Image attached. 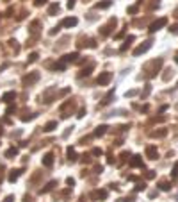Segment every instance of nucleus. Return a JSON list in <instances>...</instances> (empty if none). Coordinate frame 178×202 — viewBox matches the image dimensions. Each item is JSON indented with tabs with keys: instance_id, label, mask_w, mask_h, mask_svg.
Returning <instances> with one entry per match:
<instances>
[{
	"instance_id": "nucleus-15",
	"label": "nucleus",
	"mask_w": 178,
	"mask_h": 202,
	"mask_svg": "<svg viewBox=\"0 0 178 202\" xmlns=\"http://www.w3.org/2000/svg\"><path fill=\"white\" fill-rule=\"evenodd\" d=\"M14 156H18V148L16 147H11L7 152H6V158H9V159H13Z\"/></svg>"
},
{
	"instance_id": "nucleus-3",
	"label": "nucleus",
	"mask_w": 178,
	"mask_h": 202,
	"mask_svg": "<svg viewBox=\"0 0 178 202\" xmlns=\"http://www.w3.org/2000/svg\"><path fill=\"white\" fill-rule=\"evenodd\" d=\"M167 24V20L166 18H160V20H157V21H153V24L150 25V32H155V31H159L160 27H164Z\"/></svg>"
},
{
	"instance_id": "nucleus-2",
	"label": "nucleus",
	"mask_w": 178,
	"mask_h": 202,
	"mask_svg": "<svg viewBox=\"0 0 178 202\" xmlns=\"http://www.w3.org/2000/svg\"><path fill=\"white\" fill-rule=\"evenodd\" d=\"M37 81H39V74H37V72H32V74H29V75L23 77V84H25V86H32V84L37 82Z\"/></svg>"
},
{
	"instance_id": "nucleus-22",
	"label": "nucleus",
	"mask_w": 178,
	"mask_h": 202,
	"mask_svg": "<svg viewBox=\"0 0 178 202\" xmlns=\"http://www.w3.org/2000/svg\"><path fill=\"white\" fill-rule=\"evenodd\" d=\"M54 186H55V181H52V183H48V184H47V188H43V190H41V193H47V191H50V190H52Z\"/></svg>"
},
{
	"instance_id": "nucleus-16",
	"label": "nucleus",
	"mask_w": 178,
	"mask_h": 202,
	"mask_svg": "<svg viewBox=\"0 0 178 202\" xmlns=\"http://www.w3.org/2000/svg\"><path fill=\"white\" fill-rule=\"evenodd\" d=\"M54 129H57V122H48L47 125L43 127V131H47V132H52Z\"/></svg>"
},
{
	"instance_id": "nucleus-21",
	"label": "nucleus",
	"mask_w": 178,
	"mask_h": 202,
	"mask_svg": "<svg viewBox=\"0 0 178 202\" xmlns=\"http://www.w3.org/2000/svg\"><path fill=\"white\" fill-rule=\"evenodd\" d=\"M132 41H134V36H130V38H128V39L125 41V45H123V47H121V52H125V50H126V49L130 47V43H132Z\"/></svg>"
},
{
	"instance_id": "nucleus-1",
	"label": "nucleus",
	"mask_w": 178,
	"mask_h": 202,
	"mask_svg": "<svg viewBox=\"0 0 178 202\" xmlns=\"http://www.w3.org/2000/svg\"><path fill=\"white\" fill-rule=\"evenodd\" d=\"M110 79H112V74H110V72H102V74L98 75L96 82H98L100 86H107V84L110 82Z\"/></svg>"
},
{
	"instance_id": "nucleus-13",
	"label": "nucleus",
	"mask_w": 178,
	"mask_h": 202,
	"mask_svg": "<svg viewBox=\"0 0 178 202\" xmlns=\"http://www.w3.org/2000/svg\"><path fill=\"white\" fill-rule=\"evenodd\" d=\"M20 175H21V170H11V173H9V181H11V183H14Z\"/></svg>"
},
{
	"instance_id": "nucleus-9",
	"label": "nucleus",
	"mask_w": 178,
	"mask_h": 202,
	"mask_svg": "<svg viewBox=\"0 0 178 202\" xmlns=\"http://www.w3.org/2000/svg\"><path fill=\"white\" fill-rule=\"evenodd\" d=\"M14 99H16V93H14V91H7V93H4V95H2V102H6V104L13 102Z\"/></svg>"
},
{
	"instance_id": "nucleus-43",
	"label": "nucleus",
	"mask_w": 178,
	"mask_h": 202,
	"mask_svg": "<svg viewBox=\"0 0 178 202\" xmlns=\"http://www.w3.org/2000/svg\"><path fill=\"white\" fill-rule=\"evenodd\" d=\"M80 202H85V200H84V198H82V200H80Z\"/></svg>"
},
{
	"instance_id": "nucleus-41",
	"label": "nucleus",
	"mask_w": 178,
	"mask_h": 202,
	"mask_svg": "<svg viewBox=\"0 0 178 202\" xmlns=\"http://www.w3.org/2000/svg\"><path fill=\"white\" fill-rule=\"evenodd\" d=\"M176 63H178V54H176Z\"/></svg>"
},
{
	"instance_id": "nucleus-31",
	"label": "nucleus",
	"mask_w": 178,
	"mask_h": 202,
	"mask_svg": "<svg viewBox=\"0 0 178 202\" xmlns=\"http://www.w3.org/2000/svg\"><path fill=\"white\" fill-rule=\"evenodd\" d=\"M66 183H68L70 186H73V184H75V181H73V179H71V177H68V179H66Z\"/></svg>"
},
{
	"instance_id": "nucleus-6",
	"label": "nucleus",
	"mask_w": 178,
	"mask_h": 202,
	"mask_svg": "<svg viewBox=\"0 0 178 202\" xmlns=\"http://www.w3.org/2000/svg\"><path fill=\"white\" fill-rule=\"evenodd\" d=\"M146 156H148L150 159H157V156H159V152H157V147H153V145L146 147Z\"/></svg>"
},
{
	"instance_id": "nucleus-23",
	"label": "nucleus",
	"mask_w": 178,
	"mask_h": 202,
	"mask_svg": "<svg viewBox=\"0 0 178 202\" xmlns=\"http://www.w3.org/2000/svg\"><path fill=\"white\" fill-rule=\"evenodd\" d=\"M159 186H160V190H169V188H171L167 181H162V183H159Z\"/></svg>"
},
{
	"instance_id": "nucleus-34",
	"label": "nucleus",
	"mask_w": 178,
	"mask_h": 202,
	"mask_svg": "<svg viewBox=\"0 0 178 202\" xmlns=\"http://www.w3.org/2000/svg\"><path fill=\"white\" fill-rule=\"evenodd\" d=\"M93 154H95V156H100V154H102V150H100V148H95V150H93Z\"/></svg>"
},
{
	"instance_id": "nucleus-7",
	"label": "nucleus",
	"mask_w": 178,
	"mask_h": 202,
	"mask_svg": "<svg viewBox=\"0 0 178 202\" xmlns=\"http://www.w3.org/2000/svg\"><path fill=\"white\" fill-rule=\"evenodd\" d=\"M105 197H107V191H105V190H96V191L91 193V198H93V200H100V198L103 200Z\"/></svg>"
},
{
	"instance_id": "nucleus-19",
	"label": "nucleus",
	"mask_w": 178,
	"mask_h": 202,
	"mask_svg": "<svg viewBox=\"0 0 178 202\" xmlns=\"http://www.w3.org/2000/svg\"><path fill=\"white\" fill-rule=\"evenodd\" d=\"M55 13H59V4H52L48 7V14H55Z\"/></svg>"
},
{
	"instance_id": "nucleus-20",
	"label": "nucleus",
	"mask_w": 178,
	"mask_h": 202,
	"mask_svg": "<svg viewBox=\"0 0 178 202\" xmlns=\"http://www.w3.org/2000/svg\"><path fill=\"white\" fill-rule=\"evenodd\" d=\"M151 136L153 138H162V136H166V131H153Z\"/></svg>"
},
{
	"instance_id": "nucleus-27",
	"label": "nucleus",
	"mask_w": 178,
	"mask_h": 202,
	"mask_svg": "<svg viewBox=\"0 0 178 202\" xmlns=\"http://www.w3.org/2000/svg\"><path fill=\"white\" fill-rule=\"evenodd\" d=\"M169 32H173V34H178V24H176V25H173V27L169 29Z\"/></svg>"
},
{
	"instance_id": "nucleus-37",
	"label": "nucleus",
	"mask_w": 178,
	"mask_h": 202,
	"mask_svg": "<svg viewBox=\"0 0 178 202\" xmlns=\"http://www.w3.org/2000/svg\"><path fill=\"white\" fill-rule=\"evenodd\" d=\"M73 6H75V0H70V2H68V7H70V9H71V7H73Z\"/></svg>"
},
{
	"instance_id": "nucleus-29",
	"label": "nucleus",
	"mask_w": 178,
	"mask_h": 202,
	"mask_svg": "<svg viewBox=\"0 0 178 202\" xmlns=\"http://www.w3.org/2000/svg\"><path fill=\"white\" fill-rule=\"evenodd\" d=\"M14 109H16L14 106H9V107H7V111H6V113H7V115H11V113H13V111H14Z\"/></svg>"
},
{
	"instance_id": "nucleus-40",
	"label": "nucleus",
	"mask_w": 178,
	"mask_h": 202,
	"mask_svg": "<svg viewBox=\"0 0 178 202\" xmlns=\"http://www.w3.org/2000/svg\"><path fill=\"white\" fill-rule=\"evenodd\" d=\"M23 202H32V198H30V197H25V200H23Z\"/></svg>"
},
{
	"instance_id": "nucleus-36",
	"label": "nucleus",
	"mask_w": 178,
	"mask_h": 202,
	"mask_svg": "<svg viewBox=\"0 0 178 202\" xmlns=\"http://www.w3.org/2000/svg\"><path fill=\"white\" fill-rule=\"evenodd\" d=\"M13 200H14V197H13V195H9V197H7V198L4 200V202H13Z\"/></svg>"
},
{
	"instance_id": "nucleus-14",
	"label": "nucleus",
	"mask_w": 178,
	"mask_h": 202,
	"mask_svg": "<svg viewBox=\"0 0 178 202\" xmlns=\"http://www.w3.org/2000/svg\"><path fill=\"white\" fill-rule=\"evenodd\" d=\"M105 132H107V125H98L95 131V136H103Z\"/></svg>"
},
{
	"instance_id": "nucleus-8",
	"label": "nucleus",
	"mask_w": 178,
	"mask_h": 202,
	"mask_svg": "<svg viewBox=\"0 0 178 202\" xmlns=\"http://www.w3.org/2000/svg\"><path fill=\"white\" fill-rule=\"evenodd\" d=\"M77 21H78L77 18H64L61 25H62V27H75V25H77Z\"/></svg>"
},
{
	"instance_id": "nucleus-11",
	"label": "nucleus",
	"mask_w": 178,
	"mask_h": 202,
	"mask_svg": "<svg viewBox=\"0 0 178 202\" xmlns=\"http://www.w3.org/2000/svg\"><path fill=\"white\" fill-rule=\"evenodd\" d=\"M112 99H114V91H109V93L105 95V99L102 100V104H100V106L103 107V106H107V104H110V102H112Z\"/></svg>"
},
{
	"instance_id": "nucleus-42",
	"label": "nucleus",
	"mask_w": 178,
	"mask_h": 202,
	"mask_svg": "<svg viewBox=\"0 0 178 202\" xmlns=\"http://www.w3.org/2000/svg\"><path fill=\"white\" fill-rule=\"evenodd\" d=\"M0 134H2V127H0Z\"/></svg>"
},
{
	"instance_id": "nucleus-25",
	"label": "nucleus",
	"mask_w": 178,
	"mask_h": 202,
	"mask_svg": "<svg viewBox=\"0 0 178 202\" xmlns=\"http://www.w3.org/2000/svg\"><path fill=\"white\" fill-rule=\"evenodd\" d=\"M109 6H110V2L107 0V2H100V4H98L96 7H98V9H105V7H109Z\"/></svg>"
},
{
	"instance_id": "nucleus-10",
	"label": "nucleus",
	"mask_w": 178,
	"mask_h": 202,
	"mask_svg": "<svg viewBox=\"0 0 178 202\" xmlns=\"http://www.w3.org/2000/svg\"><path fill=\"white\" fill-rule=\"evenodd\" d=\"M43 165L47 166V168H50V166L54 165V156H52V154H47V156L43 158Z\"/></svg>"
},
{
	"instance_id": "nucleus-17",
	"label": "nucleus",
	"mask_w": 178,
	"mask_h": 202,
	"mask_svg": "<svg viewBox=\"0 0 178 202\" xmlns=\"http://www.w3.org/2000/svg\"><path fill=\"white\" fill-rule=\"evenodd\" d=\"M64 59L68 61V63H73V61H77V59H78V54H77V52H73V54H68V56H64Z\"/></svg>"
},
{
	"instance_id": "nucleus-24",
	"label": "nucleus",
	"mask_w": 178,
	"mask_h": 202,
	"mask_svg": "<svg viewBox=\"0 0 178 202\" xmlns=\"http://www.w3.org/2000/svg\"><path fill=\"white\" fill-rule=\"evenodd\" d=\"M91 70H93V64H91V66H87V68H84L80 75H89V74H91Z\"/></svg>"
},
{
	"instance_id": "nucleus-35",
	"label": "nucleus",
	"mask_w": 178,
	"mask_h": 202,
	"mask_svg": "<svg viewBox=\"0 0 178 202\" xmlns=\"http://www.w3.org/2000/svg\"><path fill=\"white\" fill-rule=\"evenodd\" d=\"M144 188H146L144 184H139V186H136V190H137V191H141V190H144Z\"/></svg>"
},
{
	"instance_id": "nucleus-32",
	"label": "nucleus",
	"mask_w": 178,
	"mask_h": 202,
	"mask_svg": "<svg viewBox=\"0 0 178 202\" xmlns=\"http://www.w3.org/2000/svg\"><path fill=\"white\" fill-rule=\"evenodd\" d=\"M136 93H137L136 89H132V91H128V93H126V97H134V95H136Z\"/></svg>"
},
{
	"instance_id": "nucleus-18",
	"label": "nucleus",
	"mask_w": 178,
	"mask_h": 202,
	"mask_svg": "<svg viewBox=\"0 0 178 202\" xmlns=\"http://www.w3.org/2000/svg\"><path fill=\"white\" fill-rule=\"evenodd\" d=\"M68 159H70V161H77V154H75V150H73L71 147L68 148Z\"/></svg>"
},
{
	"instance_id": "nucleus-38",
	"label": "nucleus",
	"mask_w": 178,
	"mask_h": 202,
	"mask_svg": "<svg viewBox=\"0 0 178 202\" xmlns=\"http://www.w3.org/2000/svg\"><path fill=\"white\" fill-rule=\"evenodd\" d=\"M47 0H36V6H41V4H44Z\"/></svg>"
},
{
	"instance_id": "nucleus-39",
	"label": "nucleus",
	"mask_w": 178,
	"mask_h": 202,
	"mask_svg": "<svg viewBox=\"0 0 178 202\" xmlns=\"http://www.w3.org/2000/svg\"><path fill=\"white\" fill-rule=\"evenodd\" d=\"M146 177H148V179H151V177H155V173H153V172H148V173H146Z\"/></svg>"
},
{
	"instance_id": "nucleus-30",
	"label": "nucleus",
	"mask_w": 178,
	"mask_h": 202,
	"mask_svg": "<svg viewBox=\"0 0 178 202\" xmlns=\"http://www.w3.org/2000/svg\"><path fill=\"white\" fill-rule=\"evenodd\" d=\"M84 115H85V109H84V107H82V109H80V111H78V115H77V116H78V118H82V116H84Z\"/></svg>"
},
{
	"instance_id": "nucleus-33",
	"label": "nucleus",
	"mask_w": 178,
	"mask_h": 202,
	"mask_svg": "<svg viewBox=\"0 0 178 202\" xmlns=\"http://www.w3.org/2000/svg\"><path fill=\"white\" fill-rule=\"evenodd\" d=\"M57 32H59V27H55V29H52V31H50V34H52V36H54V34H57Z\"/></svg>"
},
{
	"instance_id": "nucleus-4",
	"label": "nucleus",
	"mask_w": 178,
	"mask_h": 202,
	"mask_svg": "<svg viewBox=\"0 0 178 202\" xmlns=\"http://www.w3.org/2000/svg\"><path fill=\"white\" fill-rule=\"evenodd\" d=\"M112 27H116V18H110V20H109V24L102 29V36H107L110 31H112Z\"/></svg>"
},
{
	"instance_id": "nucleus-28",
	"label": "nucleus",
	"mask_w": 178,
	"mask_h": 202,
	"mask_svg": "<svg viewBox=\"0 0 178 202\" xmlns=\"http://www.w3.org/2000/svg\"><path fill=\"white\" fill-rule=\"evenodd\" d=\"M173 177H178V163H176L174 168H173Z\"/></svg>"
},
{
	"instance_id": "nucleus-12",
	"label": "nucleus",
	"mask_w": 178,
	"mask_h": 202,
	"mask_svg": "<svg viewBox=\"0 0 178 202\" xmlns=\"http://www.w3.org/2000/svg\"><path fill=\"white\" fill-rule=\"evenodd\" d=\"M130 165H132V166H143V159H141V156H134V158L130 159Z\"/></svg>"
},
{
	"instance_id": "nucleus-26",
	"label": "nucleus",
	"mask_w": 178,
	"mask_h": 202,
	"mask_svg": "<svg viewBox=\"0 0 178 202\" xmlns=\"http://www.w3.org/2000/svg\"><path fill=\"white\" fill-rule=\"evenodd\" d=\"M37 57H39V56H37L36 52H34V54H30V57H29V63H36V61H37Z\"/></svg>"
},
{
	"instance_id": "nucleus-5",
	"label": "nucleus",
	"mask_w": 178,
	"mask_h": 202,
	"mask_svg": "<svg viewBox=\"0 0 178 202\" xmlns=\"http://www.w3.org/2000/svg\"><path fill=\"white\" fill-rule=\"evenodd\" d=\"M150 47H151V41H146L144 45H141V47H137L136 50H134V56H141V54H144Z\"/></svg>"
}]
</instances>
